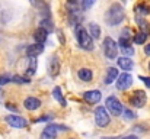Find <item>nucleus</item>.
Masks as SVG:
<instances>
[{
  "label": "nucleus",
  "instance_id": "1",
  "mask_svg": "<svg viewBox=\"0 0 150 139\" xmlns=\"http://www.w3.org/2000/svg\"><path fill=\"white\" fill-rule=\"evenodd\" d=\"M105 19H106L108 25H114V26L120 25L122 22V19H124V9H122V6L118 4V3H114L108 9V12L105 15Z\"/></svg>",
  "mask_w": 150,
  "mask_h": 139
},
{
  "label": "nucleus",
  "instance_id": "2",
  "mask_svg": "<svg viewBox=\"0 0 150 139\" xmlns=\"http://www.w3.org/2000/svg\"><path fill=\"white\" fill-rule=\"evenodd\" d=\"M76 36H77L79 45L82 46L83 49H88V51H92V49H93L92 38H91V35L88 34V31H86L82 25L77 26V29H76Z\"/></svg>",
  "mask_w": 150,
  "mask_h": 139
},
{
  "label": "nucleus",
  "instance_id": "3",
  "mask_svg": "<svg viewBox=\"0 0 150 139\" xmlns=\"http://www.w3.org/2000/svg\"><path fill=\"white\" fill-rule=\"evenodd\" d=\"M95 122H96V125L99 128H105V126L109 125L111 117H109V113H108V110L105 107L99 106V107L95 109Z\"/></svg>",
  "mask_w": 150,
  "mask_h": 139
},
{
  "label": "nucleus",
  "instance_id": "4",
  "mask_svg": "<svg viewBox=\"0 0 150 139\" xmlns=\"http://www.w3.org/2000/svg\"><path fill=\"white\" fill-rule=\"evenodd\" d=\"M106 107L105 109H108L109 110V113L112 115V116H120L121 113H122V104L120 103V100L115 97V96H109L108 98H106Z\"/></svg>",
  "mask_w": 150,
  "mask_h": 139
},
{
  "label": "nucleus",
  "instance_id": "5",
  "mask_svg": "<svg viewBox=\"0 0 150 139\" xmlns=\"http://www.w3.org/2000/svg\"><path fill=\"white\" fill-rule=\"evenodd\" d=\"M103 52H105L106 58H109V59L117 58L118 46H117V44H115V41H114L112 38H109V36L103 39Z\"/></svg>",
  "mask_w": 150,
  "mask_h": 139
},
{
  "label": "nucleus",
  "instance_id": "6",
  "mask_svg": "<svg viewBox=\"0 0 150 139\" xmlns=\"http://www.w3.org/2000/svg\"><path fill=\"white\" fill-rule=\"evenodd\" d=\"M133 84V77L131 74L128 73H122L121 75H118V80H117V89L121 90V92H125L131 87Z\"/></svg>",
  "mask_w": 150,
  "mask_h": 139
},
{
  "label": "nucleus",
  "instance_id": "7",
  "mask_svg": "<svg viewBox=\"0 0 150 139\" xmlns=\"http://www.w3.org/2000/svg\"><path fill=\"white\" fill-rule=\"evenodd\" d=\"M146 100H147V96H146V93L143 92V90L134 92V94L130 97V103L134 107H143L146 104Z\"/></svg>",
  "mask_w": 150,
  "mask_h": 139
},
{
  "label": "nucleus",
  "instance_id": "8",
  "mask_svg": "<svg viewBox=\"0 0 150 139\" xmlns=\"http://www.w3.org/2000/svg\"><path fill=\"white\" fill-rule=\"evenodd\" d=\"M6 122L12 126V128H16V129H22L28 125V122L22 117V116H18V115H10V116H6Z\"/></svg>",
  "mask_w": 150,
  "mask_h": 139
},
{
  "label": "nucleus",
  "instance_id": "9",
  "mask_svg": "<svg viewBox=\"0 0 150 139\" xmlns=\"http://www.w3.org/2000/svg\"><path fill=\"white\" fill-rule=\"evenodd\" d=\"M58 129H66L63 126H57V125H48L42 133H41V139H55L57 138V131Z\"/></svg>",
  "mask_w": 150,
  "mask_h": 139
},
{
  "label": "nucleus",
  "instance_id": "10",
  "mask_svg": "<svg viewBox=\"0 0 150 139\" xmlns=\"http://www.w3.org/2000/svg\"><path fill=\"white\" fill-rule=\"evenodd\" d=\"M83 97H85V100L88 101V103H91V104H95V103H98L100 100V97H102V93L99 90H89V92H86L83 94Z\"/></svg>",
  "mask_w": 150,
  "mask_h": 139
},
{
  "label": "nucleus",
  "instance_id": "11",
  "mask_svg": "<svg viewBox=\"0 0 150 139\" xmlns=\"http://www.w3.org/2000/svg\"><path fill=\"white\" fill-rule=\"evenodd\" d=\"M42 51H44V45L42 44H32V45H29L26 48V55L29 58H35L37 55L42 54Z\"/></svg>",
  "mask_w": 150,
  "mask_h": 139
},
{
  "label": "nucleus",
  "instance_id": "12",
  "mask_svg": "<svg viewBox=\"0 0 150 139\" xmlns=\"http://www.w3.org/2000/svg\"><path fill=\"white\" fill-rule=\"evenodd\" d=\"M23 104H25V109H28V110H37L41 106V100L37 97H28L23 101Z\"/></svg>",
  "mask_w": 150,
  "mask_h": 139
},
{
  "label": "nucleus",
  "instance_id": "13",
  "mask_svg": "<svg viewBox=\"0 0 150 139\" xmlns=\"http://www.w3.org/2000/svg\"><path fill=\"white\" fill-rule=\"evenodd\" d=\"M118 67L124 71H130L133 70L134 67V62L131 61V58H127V57H122V58H118Z\"/></svg>",
  "mask_w": 150,
  "mask_h": 139
},
{
  "label": "nucleus",
  "instance_id": "14",
  "mask_svg": "<svg viewBox=\"0 0 150 139\" xmlns=\"http://www.w3.org/2000/svg\"><path fill=\"white\" fill-rule=\"evenodd\" d=\"M58 70H60V62H58L57 57H51L50 62H48V73H50V75H52V77L57 75Z\"/></svg>",
  "mask_w": 150,
  "mask_h": 139
},
{
  "label": "nucleus",
  "instance_id": "15",
  "mask_svg": "<svg viewBox=\"0 0 150 139\" xmlns=\"http://www.w3.org/2000/svg\"><path fill=\"white\" fill-rule=\"evenodd\" d=\"M47 36H48V32L42 28H38L35 32H34V39L37 41V44H44L47 41Z\"/></svg>",
  "mask_w": 150,
  "mask_h": 139
},
{
  "label": "nucleus",
  "instance_id": "16",
  "mask_svg": "<svg viewBox=\"0 0 150 139\" xmlns=\"http://www.w3.org/2000/svg\"><path fill=\"white\" fill-rule=\"evenodd\" d=\"M117 78H118V70L114 68V67L108 68V73H106V75H105V84H111V83L115 81Z\"/></svg>",
  "mask_w": 150,
  "mask_h": 139
},
{
  "label": "nucleus",
  "instance_id": "17",
  "mask_svg": "<svg viewBox=\"0 0 150 139\" xmlns=\"http://www.w3.org/2000/svg\"><path fill=\"white\" fill-rule=\"evenodd\" d=\"M92 77H93V74H92V71H91L89 68H82V70H79V78H80L82 81H91Z\"/></svg>",
  "mask_w": 150,
  "mask_h": 139
},
{
  "label": "nucleus",
  "instance_id": "18",
  "mask_svg": "<svg viewBox=\"0 0 150 139\" xmlns=\"http://www.w3.org/2000/svg\"><path fill=\"white\" fill-rule=\"evenodd\" d=\"M37 71V58H29L28 59V67H26V74L34 75Z\"/></svg>",
  "mask_w": 150,
  "mask_h": 139
},
{
  "label": "nucleus",
  "instance_id": "19",
  "mask_svg": "<svg viewBox=\"0 0 150 139\" xmlns=\"http://www.w3.org/2000/svg\"><path fill=\"white\" fill-rule=\"evenodd\" d=\"M89 35H92L93 38H99L100 36V28L98 23H95V22H92V23H89V32H88Z\"/></svg>",
  "mask_w": 150,
  "mask_h": 139
},
{
  "label": "nucleus",
  "instance_id": "20",
  "mask_svg": "<svg viewBox=\"0 0 150 139\" xmlns=\"http://www.w3.org/2000/svg\"><path fill=\"white\" fill-rule=\"evenodd\" d=\"M52 96H54V98L55 100H58L60 101V104L61 106H66L67 103H66V100L63 98V94H61V89L60 87H54V90H52Z\"/></svg>",
  "mask_w": 150,
  "mask_h": 139
},
{
  "label": "nucleus",
  "instance_id": "21",
  "mask_svg": "<svg viewBox=\"0 0 150 139\" xmlns=\"http://www.w3.org/2000/svg\"><path fill=\"white\" fill-rule=\"evenodd\" d=\"M146 39H147V35H144V34H142V32H139V34H136V35L133 36V41H134L136 44H139V45L144 44Z\"/></svg>",
  "mask_w": 150,
  "mask_h": 139
},
{
  "label": "nucleus",
  "instance_id": "22",
  "mask_svg": "<svg viewBox=\"0 0 150 139\" xmlns=\"http://www.w3.org/2000/svg\"><path fill=\"white\" fill-rule=\"evenodd\" d=\"M139 28L142 29V34H144V35H147V36H149L150 28H149V25H147V22H146V20L140 19V20H139Z\"/></svg>",
  "mask_w": 150,
  "mask_h": 139
},
{
  "label": "nucleus",
  "instance_id": "23",
  "mask_svg": "<svg viewBox=\"0 0 150 139\" xmlns=\"http://www.w3.org/2000/svg\"><path fill=\"white\" fill-rule=\"evenodd\" d=\"M10 80H12L13 83H16V84H26V83H29V78L22 77V75H15V77H12Z\"/></svg>",
  "mask_w": 150,
  "mask_h": 139
},
{
  "label": "nucleus",
  "instance_id": "24",
  "mask_svg": "<svg viewBox=\"0 0 150 139\" xmlns=\"http://www.w3.org/2000/svg\"><path fill=\"white\" fill-rule=\"evenodd\" d=\"M121 52H122V57H130V55H133L134 54V48L131 45H128V46H121Z\"/></svg>",
  "mask_w": 150,
  "mask_h": 139
},
{
  "label": "nucleus",
  "instance_id": "25",
  "mask_svg": "<svg viewBox=\"0 0 150 139\" xmlns=\"http://www.w3.org/2000/svg\"><path fill=\"white\" fill-rule=\"evenodd\" d=\"M136 12H137V13H140V15H146V13H149V9H147L146 6L140 4V6H137V7H136Z\"/></svg>",
  "mask_w": 150,
  "mask_h": 139
},
{
  "label": "nucleus",
  "instance_id": "26",
  "mask_svg": "<svg viewBox=\"0 0 150 139\" xmlns=\"http://www.w3.org/2000/svg\"><path fill=\"white\" fill-rule=\"evenodd\" d=\"M9 81H10V77H9V75H6V74L0 75V86H3V84H7Z\"/></svg>",
  "mask_w": 150,
  "mask_h": 139
},
{
  "label": "nucleus",
  "instance_id": "27",
  "mask_svg": "<svg viewBox=\"0 0 150 139\" xmlns=\"http://www.w3.org/2000/svg\"><path fill=\"white\" fill-rule=\"evenodd\" d=\"M124 112V115H125V119H128V120H131V119H134V113L133 112H130V110H122Z\"/></svg>",
  "mask_w": 150,
  "mask_h": 139
},
{
  "label": "nucleus",
  "instance_id": "28",
  "mask_svg": "<svg viewBox=\"0 0 150 139\" xmlns=\"http://www.w3.org/2000/svg\"><path fill=\"white\" fill-rule=\"evenodd\" d=\"M93 4V1L91 0V1H83V4H82V7H83V10H86V9H89L91 6Z\"/></svg>",
  "mask_w": 150,
  "mask_h": 139
},
{
  "label": "nucleus",
  "instance_id": "29",
  "mask_svg": "<svg viewBox=\"0 0 150 139\" xmlns=\"http://www.w3.org/2000/svg\"><path fill=\"white\" fill-rule=\"evenodd\" d=\"M143 81H144V84H146V87L150 89V77H140Z\"/></svg>",
  "mask_w": 150,
  "mask_h": 139
},
{
  "label": "nucleus",
  "instance_id": "30",
  "mask_svg": "<svg viewBox=\"0 0 150 139\" xmlns=\"http://www.w3.org/2000/svg\"><path fill=\"white\" fill-rule=\"evenodd\" d=\"M52 116H50V115H47V116H42V117H40L38 119V122H45V120H50Z\"/></svg>",
  "mask_w": 150,
  "mask_h": 139
},
{
  "label": "nucleus",
  "instance_id": "31",
  "mask_svg": "<svg viewBox=\"0 0 150 139\" xmlns=\"http://www.w3.org/2000/svg\"><path fill=\"white\" fill-rule=\"evenodd\" d=\"M144 54L150 55V44H147V46H144Z\"/></svg>",
  "mask_w": 150,
  "mask_h": 139
},
{
  "label": "nucleus",
  "instance_id": "32",
  "mask_svg": "<svg viewBox=\"0 0 150 139\" xmlns=\"http://www.w3.org/2000/svg\"><path fill=\"white\" fill-rule=\"evenodd\" d=\"M6 107H7V109H10V110H16V107H15L12 103H7V104H6Z\"/></svg>",
  "mask_w": 150,
  "mask_h": 139
},
{
  "label": "nucleus",
  "instance_id": "33",
  "mask_svg": "<svg viewBox=\"0 0 150 139\" xmlns=\"http://www.w3.org/2000/svg\"><path fill=\"white\" fill-rule=\"evenodd\" d=\"M122 139H139L136 135H128V136H124Z\"/></svg>",
  "mask_w": 150,
  "mask_h": 139
},
{
  "label": "nucleus",
  "instance_id": "34",
  "mask_svg": "<svg viewBox=\"0 0 150 139\" xmlns=\"http://www.w3.org/2000/svg\"><path fill=\"white\" fill-rule=\"evenodd\" d=\"M1 96H3V92H1V89H0V98H1Z\"/></svg>",
  "mask_w": 150,
  "mask_h": 139
},
{
  "label": "nucleus",
  "instance_id": "35",
  "mask_svg": "<svg viewBox=\"0 0 150 139\" xmlns=\"http://www.w3.org/2000/svg\"><path fill=\"white\" fill-rule=\"evenodd\" d=\"M149 70H150V62H149Z\"/></svg>",
  "mask_w": 150,
  "mask_h": 139
}]
</instances>
